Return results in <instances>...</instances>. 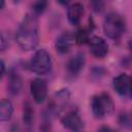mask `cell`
Segmentation results:
<instances>
[{
	"instance_id": "cell-1",
	"label": "cell",
	"mask_w": 132,
	"mask_h": 132,
	"mask_svg": "<svg viewBox=\"0 0 132 132\" xmlns=\"http://www.w3.org/2000/svg\"><path fill=\"white\" fill-rule=\"evenodd\" d=\"M15 41L23 51H32L38 45L39 25L37 15L28 13L24 16L16 30Z\"/></svg>"
},
{
	"instance_id": "cell-2",
	"label": "cell",
	"mask_w": 132,
	"mask_h": 132,
	"mask_svg": "<svg viewBox=\"0 0 132 132\" xmlns=\"http://www.w3.org/2000/svg\"><path fill=\"white\" fill-rule=\"evenodd\" d=\"M104 34L110 39H119L126 32V20L118 12H109L103 22Z\"/></svg>"
},
{
	"instance_id": "cell-3",
	"label": "cell",
	"mask_w": 132,
	"mask_h": 132,
	"mask_svg": "<svg viewBox=\"0 0 132 132\" xmlns=\"http://www.w3.org/2000/svg\"><path fill=\"white\" fill-rule=\"evenodd\" d=\"M91 108L93 116L96 119H103L109 116L114 110V102L111 96L107 93L95 95L91 99Z\"/></svg>"
},
{
	"instance_id": "cell-4",
	"label": "cell",
	"mask_w": 132,
	"mask_h": 132,
	"mask_svg": "<svg viewBox=\"0 0 132 132\" xmlns=\"http://www.w3.org/2000/svg\"><path fill=\"white\" fill-rule=\"evenodd\" d=\"M29 66L30 69L36 74H40V75L47 74L52 70V66H53V60L51 54L45 48L36 51L30 60Z\"/></svg>"
},
{
	"instance_id": "cell-5",
	"label": "cell",
	"mask_w": 132,
	"mask_h": 132,
	"mask_svg": "<svg viewBox=\"0 0 132 132\" xmlns=\"http://www.w3.org/2000/svg\"><path fill=\"white\" fill-rule=\"evenodd\" d=\"M30 91L33 100L37 104H41L47 97V82L42 78H34L30 84Z\"/></svg>"
},
{
	"instance_id": "cell-6",
	"label": "cell",
	"mask_w": 132,
	"mask_h": 132,
	"mask_svg": "<svg viewBox=\"0 0 132 132\" xmlns=\"http://www.w3.org/2000/svg\"><path fill=\"white\" fill-rule=\"evenodd\" d=\"M112 87L121 97L129 98L131 96V78L128 74L121 73L113 77Z\"/></svg>"
},
{
	"instance_id": "cell-7",
	"label": "cell",
	"mask_w": 132,
	"mask_h": 132,
	"mask_svg": "<svg viewBox=\"0 0 132 132\" xmlns=\"http://www.w3.org/2000/svg\"><path fill=\"white\" fill-rule=\"evenodd\" d=\"M61 123L66 129L71 131H79L84 128V122L77 109L69 110L66 114H64L61 118Z\"/></svg>"
},
{
	"instance_id": "cell-8",
	"label": "cell",
	"mask_w": 132,
	"mask_h": 132,
	"mask_svg": "<svg viewBox=\"0 0 132 132\" xmlns=\"http://www.w3.org/2000/svg\"><path fill=\"white\" fill-rule=\"evenodd\" d=\"M88 43H89L90 52L94 57L98 59H102L108 54L109 47L107 42L103 38L99 36H93L89 39Z\"/></svg>"
},
{
	"instance_id": "cell-9",
	"label": "cell",
	"mask_w": 132,
	"mask_h": 132,
	"mask_svg": "<svg viewBox=\"0 0 132 132\" xmlns=\"http://www.w3.org/2000/svg\"><path fill=\"white\" fill-rule=\"evenodd\" d=\"M74 44H75L74 35L69 32H64L56 39L55 47L59 54L64 55L69 53L74 46Z\"/></svg>"
},
{
	"instance_id": "cell-10",
	"label": "cell",
	"mask_w": 132,
	"mask_h": 132,
	"mask_svg": "<svg viewBox=\"0 0 132 132\" xmlns=\"http://www.w3.org/2000/svg\"><path fill=\"white\" fill-rule=\"evenodd\" d=\"M85 64H86V56L82 52H79L69 59V61L67 62L66 68L70 75L76 76L82 70Z\"/></svg>"
},
{
	"instance_id": "cell-11",
	"label": "cell",
	"mask_w": 132,
	"mask_h": 132,
	"mask_svg": "<svg viewBox=\"0 0 132 132\" xmlns=\"http://www.w3.org/2000/svg\"><path fill=\"white\" fill-rule=\"evenodd\" d=\"M8 92L12 96H18L23 91V79L18 71L11 69L8 74Z\"/></svg>"
},
{
	"instance_id": "cell-12",
	"label": "cell",
	"mask_w": 132,
	"mask_h": 132,
	"mask_svg": "<svg viewBox=\"0 0 132 132\" xmlns=\"http://www.w3.org/2000/svg\"><path fill=\"white\" fill-rule=\"evenodd\" d=\"M84 12H85V9H84V5L81 3L76 2V3L71 4L67 9L68 22L73 26H77L81 21Z\"/></svg>"
},
{
	"instance_id": "cell-13",
	"label": "cell",
	"mask_w": 132,
	"mask_h": 132,
	"mask_svg": "<svg viewBox=\"0 0 132 132\" xmlns=\"http://www.w3.org/2000/svg\"><path fill=\"white\" fill-rule=\"evenodd\" d=\"M13 114V105L10 100H0V122H7Z\"/></svg>"
},
{
	"instance_id": "cell-14",
	"label": "cell",
	"mask_w": 132,
	"mask_h": 132,
	"mask_svg": "<svg viewBox=\"0 0 132 132\" xmlns=\"http://www.w3.org/2000/svg\"><path fill=\"white\" fill-rule=\"evenodd\" d=\"M35 111L32 104L29 101H26L23 105V122L24 125L28 128H31L34 125Z\"/></svg>"
},
{
	"instance_id": "cell-15",
	"label": "cell",
	"mask_w": 132,
	"mask_h": 132,
	"mask_svg": "<svg viewBox=\"0 0 132 132\" xmlns=\"http://www.w3.org/2000/svg\"><path fill=\"white\" fill-rule=\"evenodd\" d=\"M48 6V0H36L32 5V13L35 15L42 14Z\"/></svg>"
},
{
	"instance_id": "cell-16",
	"label": "cell",
	"mask_w": 132,
	"mask_h": 132,
	"mask_svg": "<svg viewBox=\"0 0 132 132\" xmlns=\"http://www.w3.org/2000/svg\"><path fill=\"white\" fill-rule=\"evenodd\" d=\"M74 39H75V43L77 45H82L85 43H88L90 36H89V32L86 29H79L75 35H74Z\"/></svg>"
},
{
	"instance_id": "cell-17",
	"label": "cell",
	"mask_w": 132,
	"mask_h": 132,
	"mask_svg": "<svg viewBox=\"0 0 132 132\" xmlns=\"http://www.w3.org/2000/svg\"><path fill=\"white\" fill-rule=\"evenodd\" d=\"M119 124L126 129H131L132 127V119H131V114L127 111H123L119 114Z\"/></svg>"
},
{
	"instance_id": "cell-18",
	"label": "cell",
	"mask_w": 132,
	"mask_h": 132,
	"mask_svg": "<svg viewBox=\"0 0 132 132\" xmlns=\"http://www.w3.org/2000/svg\"><path fill=\"white\" fill-rule=\"evenodd\" d=\"M90 4H91L93 10L97 13L101 12L104 8V1L103 0H90Z\"/></svg>"
},
{
	"instance_id": "cell-19",
	"label": "cell",
	"mask_w": 132,
	"mask_h": 132,
	"mask_svg": "<svg viewBox=\"0 0 132 132\" xmlns=\"http://www.w3.org/2000/svg\"><path fill=\"white\" fill-rule=\"evenodd\" d=\"M7 46V39L5 37V35L2 33V31L0 30V52L4 51Z\"/></svg>"
},
{
	"instance_id": "cell-20",
	"label": "cell",
	"mask_w": 132,
	"mask_h": 132,
	"mask_svg": "<svg viewBox=\"0 0 132 132\" xmlns=\"http://www.w3.org/2000/svg\"><path fill=\"white\" fill-rule=\"evenodd\" d=\"M92 73H93V76H97V77H101V76H103L104 75V69L103 68H101V67H95V68H93V70H92Z\"/></svg>"
},
{
	"instance_id": "cell-21",
	"label": "cell",
	"mask_w": 132,
	"mask_h": 132,
	"mask_svg": "<svg viewBox=\"0 0 132 132\" xmlns=\"http://www.w3.org/2000/svg\"><path fill=\"white\" fill-rule=\"evenodd\" d=\"M5 64H4V62L2 61V60H0V79L2 78V76L4 75V73H5Z\"/></svg>"
},
{
	"instance_id": "cell-22",
	"label": "cell",
	"mask_w": 132,
	"mask_h": 132,
	"mask_svg": "<svg viewBox=\"0 0 132 132\" xmlns=\"http://www.w3.org/2000/svg\"><path fill=\"white\" fill-rule=\"evenodd\" d=\"M57 2L61 5H63V6H66L70 3V0H57Z\"/></svg>"
},
{
	"instance_id": "cell-23",
	"label": "cell",
	"mask_w": 132,
	"mask_h": 132,
	"mask_svg": "<svg viewBox=\"0 0 132 132\" xmlns=\"http://www.w3.org/2000/svg\"><path fill=\"white\" fill-rule=\"evenodd\" d=\"M5 7V0H0V9H3Z\"/></svg>"
}]
</instances>
